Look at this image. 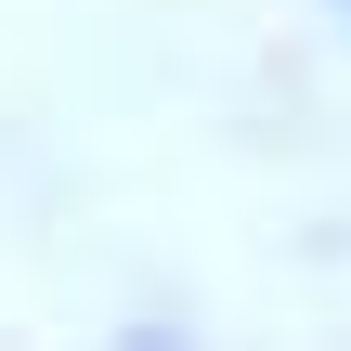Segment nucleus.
I'll return each mask as SVG.
<instances>
[{
    "label": "nucleus",
    "instance_id": "f257e3e1",
    "mask_svg": "<svg viewBox=\"0 0 351 351\" xmlns=\"http://www.w3.org/2000/svg\"><path fill=\"white\" fill-rule=\"evenodd\" d=\"M339 13H351V0H339Z\"/></svg>",
    "mask_w": 351,
    "mask_h": 351
}]
</instances>
